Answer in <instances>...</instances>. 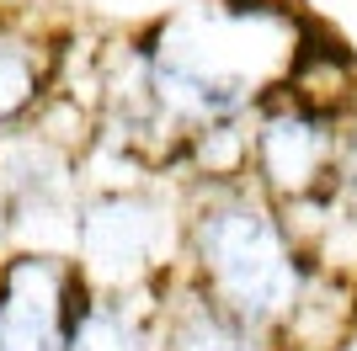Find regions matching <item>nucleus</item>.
I'll use <instances>...</instances> for the list:
<instances>
[{"label": "nucleus", "instance_id": "nucleus-1", "mask_svg": "<svg viewBox=\"0 0 357 351\" xmlns=\"http://www.w3.org/2000/svg\"><path fill=\"white\" fill-rule=\"evenodd\" d=\"M187 245L197 256V288L240 325L267 330L294 309L298 256L288 245V229L261 197L240 187L208 192L187 219Z\"/></svg>", "mask_w": 357, "mask_h": 351}, {"label": "nucleus", "instance_id": "nucleus-2", "mask_svg": "<svg viewBox=\"0 0 357 351\" xmlns=\"http://www.w3.org/2000/svg\"><path fill=\"white\" fill-rule=\"evenodd\" d=\"M91 298L96 288L75 261H59L48 250L0 256V351H70Z\"/></svg>", "mask_w": 357, "mask_h": 351}, {"label": "nucleus", "instance_id": "nucleus-3", "mask_svg": "<svg viewBox=\"0 0 357 351\" xmlns=\"http://www.w3.org/2000/svg\"><path fill=\"white\" fill-rule=\"evenodd\" d=\"M331 155H336L331 123L304 112V107L272 112L261 123V133H256V160H261V176L272 187H288V181H294V192L314 187V176L331 165Z\"/></svg>", "mask_w": 357, "mask_h": 351}, {"label": "nucleus", "instance_id": "nucleus-4", "mask_svg": "<svg viewBox=\"0 0 357 351\" xmlns=\"http://www.w3.org/2000/svg\"><path fill=\"white\" fill-rule=\"evenodd\" d=\"M155 351H256V330L224 314L203 288H187L181 298L160 304Z\"/></svg>", "mask_w": 357, "mask_h": 351}, {"label": "nucleus", "instance_id": "nucleus-5", "mask_svg": "<svg viewBox=\"0 0 357 351\" xmlns=\"http://www.w3.org/2000/svg\"><path fill=\"white\" fill-rule=\"evenodd\" d=\"M48 64H54V48L43 38L0 22V133H11L38 107V96L48 91Z\"/></svg>", "mask_w": 357, "mask_h": 351}, {"label": "nucleus", "instance_id": "nucleus-6", "mask_svg": "<svg viewBox=\"0 0 357 351\" xmlns=\"http://www.w3.org/2000/svg\"><path fill=\"white\" fill-rule=\"evenodd\" d=\"M70 351H155V330L139 314L134 292H96L86 320L75 325Z\"/></svg>", "mask_w": 357, "mask_h": 351}, {"label": "nucleus", "instance_id": "nucleus-7", "mask_svg": "<svg viewBox=\"0 0 357 351\" xmlns=\"http://www.w3.org/2000/svg\"><path fill=\"white\" fill-rule=\"evenodd\" d=\"M6 234H11V197H6V176H0V245H6Z\"/></svg>", "mask_w": 357, "mask_h": 351}, {"label": "nucleus", "instance_id": "nucleus-8", "mask_svg": "<svg viewBox=\"0 0 357 351\" xmlns=\"http://www.w3.org/2000/svg\"><path fill=\"white\" fill-rule=\"evenodd\" d=\"M347 181H352V192H357V133H352V149H347Z\"/></svg>", "mask_w": 357, "mask_h": 351}]
</instances>
